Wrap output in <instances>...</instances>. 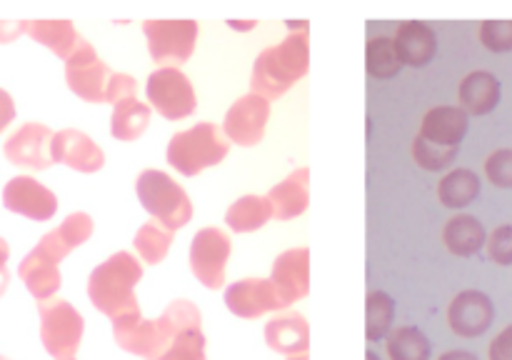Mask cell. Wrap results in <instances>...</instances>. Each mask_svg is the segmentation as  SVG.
<instances>
[{
    "mask_svg": "<svg viewBox=\"0 0 512 360\" xmlns=\"http://www.w3.org/2000/svg\"><path fill=\"white\" fill-rule=\"evenodd\" d=\"M143 278V265L128 250H118L110 255L105 263L90 273L88 295L90 303L108 315L110 320L133 318L140 313L138 298H135V285Z\"/></svg>",
    "mask_w": 512,
    "mask_h": 360,
    "instance_id": "1",
    "label": "cell"
},
{
    "mask_svg": "<svg viewBox=\"0 0 512 360\" xmlns=\"http://www.w3.org/2000/svg\"><path fill=\"white\" fill-rule=\"evenodd\" d=\"M310 68L308 30H290L288 38L258 55L250 78V93L275 100L288 93Z\"/></svg>",
    "mask_w": 512,
    "mask_h": 360,
    "instance_id": "2",
    "label": "cell"
},
{
    "mask_svg": "<svg viewBox=\"0 0 512 360\" xmlns=\"http://www.w3.org/2000/svg\"><path fill=\"white\" fill-rule=\"evenodd\" d=\"M195 308L190 300H173L163 315L155 320H145L143 315H133V318H120L113 320V335L115 343L138 358L145 360H160L173 345L175 335L183 328L188 315Z\"/></svg>",
    "mask_w": 512,
    "mask_h": 360,
    "instance_id": "3",
    "label": "cell"
},
{
    "mask_svg": "<svg viewBox=\"0 0 512 360\" xmlns=\"http://www.w3.org/2000/svg\"><path fill=\"white\" fill-rule=\"evenodd\" d=\"M228 153L230 140L215 123H198L188 130H180L168 143V163L188 178L223 163Z\"/></svg>",
    "mask_w": 512,
    "mask_h": 360,
    "instance_id": "4",
    "label": "cell"
},
{
    "mask_svg": "<svg viewBox=\"0 0 512 360\" xmlns=\"http://www.w3.org/2000/svg\"><path fill=\"white\" fill-rule=\"evenodd\" d=\"M135 193L143 208L173 233L193 220V203L188 193L178 180L170 178L163 170H143L135 180Z\"/></svg>",
    "mask_w": 512,
    "mask_h": 360,
    "instance_id": "5",
    "label": "cell"
},
{
    "mask_svg": "<svg viewBox=\"0 0 512 360\" xmlns=\"http://www.w3.org/2000/svg\"><path fill=\"white\" fill-rule=\"evenodd\" d=\"M38 313L43 348L48 350L55 360L75 358L85 330L83 315L63 298L40 300Z\"/></svg>",
    "mask_w": 512,
    "mask_h": 360,
    "instance_id": "6",
    "label": "cell"
},
{
    "mask_svg": "<svg viewBox=\"0 0 512 360\" xmlns=\"http://www.w3.org/2000/svg\"><path fill=\"white\" fill-rule=\"evenodd\" d=\"M143 33L155 63L163 68H180L193 55L200 28L195 20H145Z\"/></svg>",
    "mask_w": 512,
    "mask_h": 360,
    "instance_id": "7",
    "label": "cell"
},
{
    "mask_svg": "<svg viewBox=\"0 0 512 360\" xmlns=\"http://www.w3.org/2000/svg\"><path fill=\"white\" fill-rule=\"evenodd\" d=\"M115 70L108 68V63L100 60L95 48L90 43L80 45L68 60H65V80L68 88L85 103H108V90L113 83Z\"/></svg>",
    "mask_w": 512,
    "mask_h": 360,
    "instance_id": "8",
    "label": "cell"
},
{
    "mask_svg": "<svg viewBox=\"0 0 512 360\" xmlns=\"http://www.w3.org/2000/svg\"><path fill=\"white\" fill-rule=\"evenodd\" d=\"M145 93L148 103L168 120H183L198 108L193 83L180 68H158L150 73Z\"/></svg>",
    "mask_w": 512,
    "mask_h": 360,
    "instance_id": "9",
    "label": "cell"
},
{
    "mask_svg": "<svg viewBox=\"0 0 512 360\" xmlns=\"http://www.w3.org/2000/svg\"><path fill=\"white\" fill-rule=\"evenodd\" d=\"M233 253V240L220 228H203L190 243V270L205 288L220 290L225 285V268Z\"/></svg>",
    "mask_w": 512,
    "mask_h": 360,
    "instance_id": "10",
    "label": "cell"
},
{
    "mask_svg": "<svg viewBox=\"0 0 512 360\" xmlns=\"http://www.w3.org/2000/svg\"><path fill=\"white\" fill-rule=\"evenodd\" d=\"M270 120V100L258 93H248L235 100L225 113L223 133L230 143L243 148H253L265 138V128Z\"/></svg>",
    "mask_w": 512,
    "mask_h": 360,
    "instance_id": "11",
    "label": "cell"
},
{
    "mask_svg": "<svg viewBox=\"0 0 512 360\" xmlns=\"http://www.w3.org/2000/svg\"><path fill=\"white\" fill-rule=\"evenodd\" d=\"M55 133L43 123H25L5 140L3 155L8 163L25 170H48L53 160Z\"/></svg>",
    "mask_w": 512,
    "mask_h": 360,
    "instance_id": "12",
    "label": "cell"
},
{
    "mask_svg": "<svg viewBox=\"0 0 512 360\" xmlns=\"http://www.w3.org/2000/svg\"><path fill=\"white\" fill-rule=\"evenodd\" d=\"M225 305L233 315L245 320H258L268 313H278L285 308L280 300L278 290H275L273 280L265 278H243L235 280L228 290H225Z\"/></svg>",
    "mask_w": 512,
    "mask_h": 360,
    "instance_id": "13",
    "label": "cell"
},
{
    "mask_svg": "<svg viewBox=\"0 0 512 360\" xmlns=\"http://www.w3.org/2000/svg\"><path fill=\"white\" fill-rule=\"evenodd\" d=\"M3 205L13 213L38 220V223H45L58 213V198H55L53 190L45 188L30 175H15L13 180L5 183Z\"/></svg>",
    "mask_w": 512,
    "mask_h": 360,
    "instance_id": "14",
    "label": "cell"
},
{
    "mask_svg": "<svg viewBox=\"0 0 512 360\" xmlns=\"http://www.w3.org/2000/svg\"><path fill=\"white\" fill-rule=\"evenodd\" d=\"M495 320V305L483 290H463L453 298L448 308L450 330L460 338H478L488 333Z\"/></svg>",
    "mask_w": 512,
    "mask_h": 360,
    "instance_id": "15",
    "label": "cell"
},
{
    "mask_svg": "<svg viewBox=\"0 0 512 360\" xmlns=\"http://www.w3.org/2000/svg\"><path fill=\"white\" fill-rule=\"evenodd\" d=\"M270 280H273L285 308L295 300L305 298L310 293V250L293 248L280 253L273 263Z\"/></svg>",
    "mask_w": 512,
    "mask_h": 360,
    "instance_id": "16",
    "label": "cell"
},
{
    "mask_svg": "<svg viewBox=\"0 0 512 360\" xmlns=\"http://www.w3.org/2000/svg\"><path fill=\"white\" fill-rule=\"evenodd\" d=\"M53 160L78 173H98L105 165V153L83 130L65 128L53 138Z\"/></svg>",
    "mask_w": 512,
    "mask_h": 360,
    "instance_id": "17",
    "label": "cell"
},
{
    "mask_svg": "<svg viewBox=\"0 0 512 360\" xmlns=\"http://www.w3.org/2000/svg\"><path fill=\"white\" fill-rule=\"evenodd\" d=\"M468 133V113L460 105H438L423 115L420 138L443 148H458Z\"/></svg>",
    "mask_w": 512,
    "mask_h": 360,
    "instance_id": "18",
    "label": "cell"
},
{
    "mask_svg": "<svg viewBox=\"0 0 512 360\" xmlns=\"http://www.w3.org/2000/svg\"><path fill=\"white\" fill-rule=\"evenodd\" d=\"M265 343L280 355H300L308 353L310 348V325L305 315L295 313V310H285V313L273 315L265 325Z\"/></svg>",
    "mask_w": 512,
    "mask_h": 360,
    "instance_id": "19",
    "label": "cell"
},
{
    "mask_svg": "<svg viewBox=\"0 0 512 360\" xmlns=\"http://www.w3.org/2000/svg\"><path fill=\"white\" fill-rule=\"evenodd\" d=\"M93 218L88 213H73L63 220L55 230L45 233L40 238V243L35 248L43 255H48L50 260L60 265V260L70 253V250L80 248L83 243H88V238L93 235Z\"/></svg>",
    "mask_w": 512,
    "mask_h": 360,
    "instance_id": "20",
    "label": "cell"
},
{
    "mask_svg": "<svg viewBox=\"0 0 512 360\" xmlns=\"http://www.w3.org/2000/svg\"><path fill=\"white\" fill-rule=\"evenodd\" d=\"M268 200L273 205V218L293 220L303 215L310 205V170L298 168L268 190Z\"/></svg>",
    "mask_w": 512,
    "mask_h": 360,
    "instance_id": "21",
    "label": "cell"
},
{
    "mask_svg": "<svg viewBox=\"0 0 512 360\" xmlns=\"http://www.w3.org/2000/svg\"><path fill=\"white\" fill-rule=\"evenodd\" d=\"M18 275L38 303L40 300L55 298V293H58L60 285H63L58 263L50 260L48 255L40 253L38 248H33L25 255L23 263H20L18 268Z\"/></svg>",
    "mask_w": 512,
    "mask_h": 360,
    "instance_id": "22",
    "label": "cell"
},
{
    "mask_svg": "<svg viewBox=\"0 0 512 360\" xmlns=\"http://www.w3.org/2000/svg\"><path fill=\"white\" fill-rule=\"evenodd\" d=\"M458 103L470 115H488L500 103V80L488 70H473L458 88Z\"/></svg>",
    "mask_w": 512,
    "mask_h": 360,
    "instance_id": "23",
    "label": "cell"
},
{
    "mask_svg": "<svg viewBox=\"0 0 512 360\" xmlns=\"http://www.w3.org/2000/svg\"><path fill=\"white\" fill-rule=\"evenodd\" d=\"M395 48H398L405 65L423 68L433 60L435 50H438V38H435L430 25L410 20V23L400 25L398 33H395Z\"/></svg>",
    "mask_w": 512,
    "mask_h": 360,
    "instance_id": "24",
    "label": "cell"
},
{
    "mask_svg": "<svg viewBox=\"0 0 512 360\" xmlns=\"http://www.w3.org/2000/svg\"><path fill=\"white\" fill-rule=\"evenodd\" d=\"M25 33L63 60H68L83 45V38L70 20H28Z\"/></svg>",
    "mask_w": 512,
    "mask_h": 360,
    "instance_id": "25",
    "label": "cell"
},
{
    "mask_svg": "<svg viewBox=\"0 0 512 360\" xmlns=\"http://www.w3.org/2000/svg\"><path fill=\"white\" fill-rule=\"evenodd\" d=\"M443 243L458 258H470L478 250L485 248L488 243V233H485V225L480 223L475 215H455L445 223L443 228Z\"/></svg>",
    "mask_w": 512,
    "mask_h": 360,
    "instance_id": "26",
    "label": "cell"
},
{
    "mask_svg": "<svg viewBox=\"0 0 512 360\" xmlns=\"http://www.w3.org/2000/svg\"><path fill=\"white\" fill-rule=\"evenodd\" d=\"M150 125V105L138 98H128L123 103L113 105L110 115V135L120 143H133L148 130Z\"/></svg>",
    "mask_w": 512,
    "mask_h": 360,
    "instance_id": "27",
    "label": "cell"
},
{
    "mask_svg": "<svg viewBox=\"0 0 512 360\" xmlns=\"http://www.w3.org/2000/svg\"><path fill=\"white\" fill-rule=\"evenodd\" d=\"M273 218V205L268 195H243L225 213V223L235 233H255Z\"/></svg>",
    "mask_w": 512,
    "mask_h": 360,
    "instance_id": "28",
    "label": "cell"
},
{
    "mask_svg": "<svg viewBox=\"0 0 512 360\" xmlns=\"http://www.w3.org/2000/svg\"><path fill=\"white\" fill-rule=\"evenodd\" d=\"M480 195V178L475 170H450L438 185V198L445 208H465Z\"/></svg>",
    "mask_w": 512,
    "mask_h": 360,
    "instance_id": "29",
    "label": "cell"
},
{
    "mask_svg": "<svg viewBox=\"0 0 512 360\" xmlns=\"http://www.w3.org/2000/svg\"><path fill=\"white\" fill-rule=\"evenodd\" d=\"M160 360H208L205 355V335H203V315L193 310L183 328L175 335L173 345Z\"/></svg>",
    "mask_w": 512,
    "mask_h": 360,
    "instance_id": "30",
    "label": "cell"
},
{
    "mask_svg": "<svg viewBox=\"0 0 512 360\" xmlns=\"http://www.w3.org/2000/svg\"><path fill=\"white\" fill-rule=\"evenodd\" d=\"M135 250H138L140 260L148 265L163 263L165 255H168L170 245H173V230L165 228L163 223H158L155 218H150L148 223H143L135 233L133 240Z\"/></svg>",
    "mask_w": 512,
    "mask_h": 360,
    "instance_id": "31",
    "label": "cell"
},
{
    "mask_svg": "<svg viewBox=\"0 0 512 360\" xmlns=\"http://www.w3.org/2000/svg\"><path fill=\"white\" fill-rule=\"evenodd\" d=\"M388 355L390 360H430V340L425 333L413 325H400L388 333Z\"/></svg>",
    "mask_w": 512,
    "mask_h": 360,
    "instance_id": "32",
    "label": "cell"
},
{
    "mask_svg": "<svg viewBox=\"0 0 512 360\" xmlns=\"http://www.w3.org/2000/svg\"><path fill=\"white\" fill-rule=\"evenodd\" d=\"M403 58H400L398 48H395V38H373L365 48V70L370 78H393L403 68Z\"/></svg>",
    "mask_w": 512,
    "mask_h": 360,
    "instance_id": "33",
    "label": "cell"
},
{
    "mask_svg": "<svg viewBox=\"0 0 512 360\" xmlns=\"http://www.w3.org/2000/svg\"><path fill=\"white\" fill-rule=\"evenodd\" d=\"M395 320V300L383 290H373L365 298V338H388Z\"/></svg>",
    "mask_w": 512,
    "mask_h": 360,
    "instance_id": "34",
    "label": "cell"
},
{
    "mask_svg": "<svg viewBox=\"0 0 512 360\" xmlns=\"http://www.w3.org/2000/svg\"><path fill=\"white\" fill-rule=\"evenodd\" d=\"M458 155V148H443V145H433L428 140L418 138L413 140V158L423 170H445Z\"/></svg>",
    "mask_w": 512,
    "mask_h": 360,
    "instance_id": "35",
    "label": "cell"
},
{
    "mask_svg": "<svg viewBox=\"0 0 512 360\" xmlns=\"http://www.w3.org/2000/svg\"><path fill=\"white\" fill-rule=\"evenodd\" d=\"M480 43L493 53L512 50V20H485L480 25Z\"/></svg>",
    "mask_w": 512,
    "mask_h": 360,
    "instance_id": "36",
    "label": "cell"
},
{
    "mask_svg": "<svg viewBox=\"0 0 512 360\" xmlns=\"http://www.w3.org/2000/svg\"><path fill=\"white\" fill-rule=\"evenodd\" d=\"M485 175L495 188H512V148H498L485 160Z\"/></svg>",
    "mask_w": 512,
    "mask_h": 360,
    "instance_id": "37",
    "label": "cell"
},
{
    "mask_svg": "<svg viewBox=\"0 0 512 360\" xmlns=\"http://www.w3.org/2000/svg\"><path fill=\"white\" fill-rule=\"evenodd\" d=\"M488 258L498 265H512V225H498L488 235Z\"/></svg>",
    "mask_w": 512,
    "mask_h": 360,
    "instance_id": "38",
    "label": "cell"
},
{
    "mask_svg": "<svg viewBox=\"0 0 512 360\" xmlns=\"http://www.w3.org/2000/svg\"><path fill=\"white\" fill-rule=\"evenodd\" d=\"M138 80L128 73H115L113 75V83H110L108 90V103L118 105L128 98H138Z\"/></svg>",
    "mask_w": 512,
    "mask_h": 360,
    "instance_id": "39",
    "label": "cell"
},
{
    "mask_svg": "<svg viewBox=\"0 0 512 360\" xmlns=\"http://www.w3.org/2000/svg\"><path fill=\"white\" fill-rule=\"evenodd\" d=\"M488 360H512V323L493 338L488 348Z\"/></svg>",
    "mask_w": 512,
    "mask_h": 360,
    "instance_id": "40",
    "label": "cell"
},
{
    "mask_svg": "<svg viewBox=\"0 0 512 360\" xmlns=\"http://www.w3.org/2000/svg\"><path fill=\"white\" fill-rule=\"evenodd\" d=\"M15 118V103H13V95L8 90L0 88V133L13 123Z\"/></svg>",
    "mask_w": 512,
    "mask_h": 360,
    "instance_id": "41",
    "label": "cell"
},
{
    "mask_svg": "<svg viewBox=\"0 0 512 360\" xmlns=\"http://www.w3.org/2000/svg\"><path fill=\"white\" fill-rule=\"evenodd\" d=\"M8 258H10V248H8V243H5V238H0V295L8 290V283H10Z\"/></svg>",
    "mask_w": 512,
    "mask_h": 360,
    "instance_id": "42",
    "label": "cell"
},
{
    "mask_svg": "<svg viewBox=\"0 0 512 360\" xmlns=\"http://www.w3.org/2000/svg\"><path fill=\"white\" fill-rule=\"evenodd\" d=\"M20 33H25V23H3L0 20V43H13Z\"/></svg>",
    "mask_w": 512,
    "mask_h": 360,
    "instance_id": "43",
    "label": "cell"
},
{
    "mask_svg": "<svg viewBox=\"0 0 512 360\" xmlns=\"http://www.w3.org/2000/svg\"><path fill=\"white\" fill-rule=\"evenodd\" d=\"M438 360H478V355L470 353V350H448Z\"/></svg>",
    "mask_w": 512,
    "mask_h": 360,
    "instance_id": "44",
    "label": "cell"
},
{
    "mask_svg": "<svg viewBox=\"0 0 512 360\" xmlns=\"http://www.w3.org/2000/svg\"><path fill=\"white\" fill-rule=\"evenodd\" d=\"M288 360H310V358H308V353H300V355H290Z\"/></svg>",
    "mask_w": 512,
    "mask_h": 360,
    "instance_id": "45",
    "label": "cell"
},
{
    "mask_svg": "<svg viewBox=\"0 0 512 360\" xmlns=\"http://www.w3.org/2000/svg\"><path fill=\"white\" fill-rule=\"evenodd\" d=\"M365 360H380V358L373 353V350H368V353H365Z\"/></svg>",
    "mask_w": 512,
    "mask_h": 360,
    "instance_id": "46",
    "label": "cell"
},
{
    "mask_svg": "<svg viewBox=\"0 0 512 360\" xmlns=\"http://www.w3.org/2000/svg\"><path fill=\"white\" fill-rule=\"evenodd\" d=\"M0 360H10V358H5V355H0Z\"/></svg>",
    "mask_w": 512,
    "mask_h": 360,
    "instance_id": "47",
    "label": "cell"
},
{
    "mask_svg": "<svg viewBox=\"0 0 512 360\" xmlns=\"http://www.w3.org/2000/svg\"><path fill=\"white\" fill-rule=\"evenodd\" d=\"M68 360H75V358H68Z\"/></svg>",
    "mask_w": 512,
    "mask_h": 360,
    "instance_id": "48",
    "label": "cell"
}]
</instances>
